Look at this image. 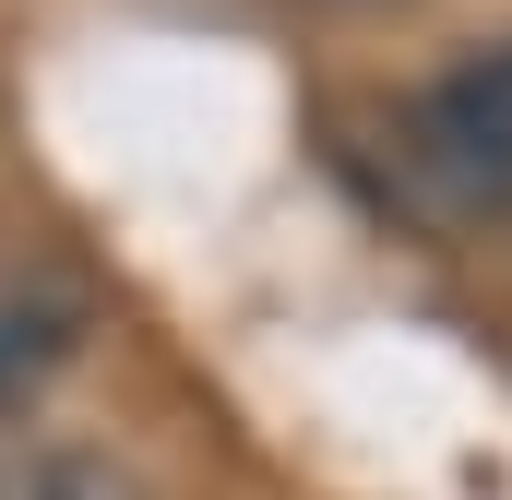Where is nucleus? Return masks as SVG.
<instances>
[{"label":"nucleus","mask_w":512,"mask_h":500,"mask_svg":"<svg viewBox=\"0 0 512 500\" xmlns=\"http://www.w3.org/2000/svg\"><path fill=\"white\" fill-rule=\"evenodd\" d=\"M417 167H429L453 203H477V215L512 203V36L501 48H465V60L417 96Z\"/></svg>","instance_id":"f257e3e1"},{"label":"nucleus","mask_w":512,"mask_h":500,"mask_svg":"<svg viewBox=\"0 0 512 500\" xmlns=\"http://www.w3.org/2000/svg\"><path fill=\"white\" fill-rule=\"evenodd\" d=\"M72 346H84V286H60V274H0V429L72 370Z\"/></svg>","instance_id":"f03ea898"},{"label":"nucleus","mask_w":512,"mask_h":500,"mask_svg":"<svg viewBox=\"0 0 512 500\" xmlns=\"http://www.w3.org/2000/svg\"><path fill=\"white\" fill-rule=\"evenodd\" d=\"M0 500H143V489H131V465H108V453H24L0 477Z\"/></svg>","instance_id":"7ed1b4c3"}]
</instances>
